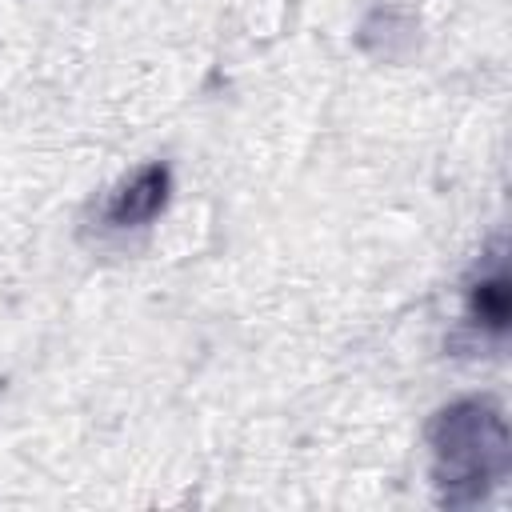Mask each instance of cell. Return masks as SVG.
I'll use <instances>...</instances> for the list:
<instances>
[{"mask_svg": "<svg viewBox=\"0 0 512 512\" xmlns=\"http://www.w3.org/2000/svg\"><path fill=\"white\" fill-rule=\"evenodd\" d=\"M432 452L448 500L452 504L476 500L488 484L504 476L508 464V436L500 412L480 400L444 408L432 424Z\"/></svg>", "mask_w": 512, "mask_h": 512, "instance_id": "1", "label": "cell"}, {"mask_svg": "<svg viewBox=\"0 0 512 512\" xmlns=\"http://www.w3.org/2000/svg\"><path fill=\"white\" fill-rule=\"evenodd\" d=\"M164 200H168V168L148 164L128 184H120L112 192V200L104 204V224L108 228H140L164 208Z\"/></svg>", "mask_w": 512, "mask_h": 512, "instance_id": "2", "label": "cell"}, {"mask_svg": "<svg viewBox=\"0 0 512 512\" xmlns=\"http://www.w3.org/2000/svg\"><path fill=\"white\" fill-rule=\"evenodd\" d=\"M476 316H480L488 328H496V332L504 328V316H508V292H504V276L476 284Z\"/></svg>", "mask_w": 512, "mask_h": 512, "instance_id": "3", "label": "cell"}]
</instances>
